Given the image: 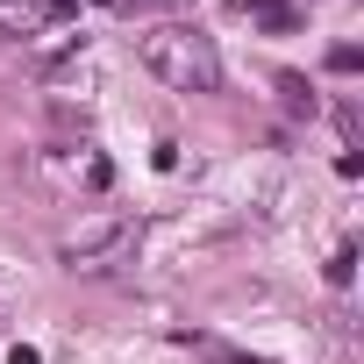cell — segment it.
I'll return each instance as SVG.
<instances>
[{
  "instance_id": "6da1fadb",
  "label": "cell",
  "mask_w": 364,
  "mask_h": 364,
  "mask_svg": "<svg viewBox=\"0 0 364 364\" xmlns=\"http://www.w3.org/2000/svg\"><path fill=\"white\" fill-rule=\"evenodd\" d=\"M136 58L171 86V93H222V50L200 22H150L136 36Z\"/></svg>"
},
{
  "instance_id": "7a4b0ae2",
  "label": "cell",
  "mask_w": 364,
  "mask_h": 364,
  "mask_svg": "<svg viewBox=\"0 0 364 364\" xmlns=\"http://www.w3.org/2000/svg\"><path fill=\"white\" fill-rule=\"evenodd\" d=\"M136 250H143V222L136 215H100L79 236H65L58 257H65V272H122Z\"/></svg>"
},
{
  "instance_id": "3957f363",
  "label": "cell",
  "mask_w": 364,
  "mask_h": 364,
  "mask_svg": "<svg viewBox=\"0 0 364 364\" xmlns=\"http://www.w3.org/2000/svg\"><path fill=\"white\" fill-rule=\"evenodd\" d=\"M43 36V8H29V0H0V43H29Z\"/></svg>"
},
{
  "instance_id": "277c9868",
  "label": "cell",
  "mask_w": 364,
  "mask_h": 364,
  "mask_svg": "<svg viewBox=\"0 0 364 364\" xmlns=\"http://www.w3.org/2000/svg\"><path fill=\"white\" fill-rule=\"evenodd\" d=\"M236 8H243L250 22H264L272 36H286V29H300V8H293V0H236Z\"/></svg>"
},
{
  "instance_id": "5b68a950",
  "label": "cell",
  "mask_w": 364,
  "mask_h": 364,
  "mask_svg": "<svg viewBox=\"0 0 364 364\" xmlns=\"http://www.w3.org/2000/svg\"><path fill=\"white\" fill-rule=\"evenodd\" d=\"M114 8H122L129 22H136V15H143V22H193V0H114Z\"/></svg>"
},
{
  "instance_id": "8992f818",
  "label": "cell",
  "mask_w": 364,
  "mask_h": 364,
  "mask_svg": "<svg viewBox=\"0 0 364 364\" xmlns=\"http://www.w3.org/2000/svg\"><path fill=\"white\" fill-rule=\"evenodd\" d=\"M272 86H279V100H286V114H314L321 100H314V86L300 79V72H272Z\"/></svg>"
},
{
  "instance_id": "52a82bcc",
  "label": "cell",
  "mask_w": 364,
  "mask_h": 364,
  "mask_svg": "<svg viewBox=\"0 0 364 364\" xmlns=\"http://www.w3.org/2000/svg\"><path fill=\"white\" fill-rule=\"evenodd\" d=\"M193 350H200L208 364H272V357H250V350H229V343H208V336H200Z\"/></svg>"
},
{
  "instance_id": "ba28073f",
  "label": "cell",
  "mask_w": 364,
  "mask_h": 364,
  "mask_svg": "<svg viewBox=\"0 0 364 364\" xmlns=\"http://www.w3.org/2000/svg\"><path fill=\"white\" fill-rule=\"evenodd\" d=\"M357 279V243H336V257H328V286H350Z\"/></svg>"
},
{
  "instance_id": "9c48e42d",
  "label": "cell",
  "mask_w": 364,
  "mask_h": 364,
  "mask_svg": "<svg viewBox=\"0 0 364 364\" xmlns=\"http://www.w3.org/2000/svg\"><path fill=\"white\" fill-rule=\"evenodd\" d=\"M357 65H364L357 43H336V50H328V72H357Z\"/></svg>"
},
{
  "instance_id": "30bf717a",
  "label": "cell",
  "mask_w": 364,
  "mask_h": 364,
  "mask_svg": "<svg viewBox=\"0 0 364 364\" xmlns=\"http://www.w3.org/2000/svg\"><path fill=\"white\" fill-rule=\"evenodd\" d=\"M43 15H72V0H43Z\"/></svg>"
},
{
  "instance_id": "8fae6325",
  "label": "cell",
  "mask_w": 364,
  "mask_h": 364,
  "mask_svg": "<svg viewBox=\"0 0 364 364\" xmlns=\"http://www.w3.org/2000/svg\"><path fill=\"white\" fill-rule=\"evenodd\" d=\"M100 8H114V0H100Z\"/></svg>"
}]
</instances>
